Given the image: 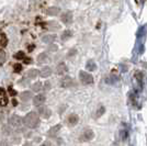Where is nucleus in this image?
Returning <instances> with one entry per match:
<instances>
[{
	"instance_id": "39",
	"label": "nucleus",
	"mask_w": 147,
	"mask_h": 146,
	"mask_svg": "<svg viewBox=\"0 0 147 146\" xmlns=\"http://www.w3.org/2000/svg\"><path fill=\"white\" fill-rule=\"evenodd\" d=\"M63 142H64V141L61 140V139H57V143H58V145H61Z\"/></svg>"
},
{
	"instance_id": "37",
	"label": "nucleus",
	"mask_w": 147,
	"mask_h": 146,
	"mask_svg": "<svg viewBox=\"0 0 147 146\" xmlns=\"http://www.w3.org/2000/svg\"><path fill=\"white\" fill-rule=\"evenodd\" d=\"M23 146H32V143L31 142H25L24 144H23Z\"/></svg>"
},
{
	"instance_id": "7",
	"label": "nucleus",
	"mask_w": 147,
	"mask_h": 146,
	"mask_svg": "<svg viewBox=\"0 0 147 146\" xmlns=\"http://www.w3.org/2000/svg\"><path fill=\"white\" fill-rule=\"evenodd\" d=\"M61 124H56L55 126L51 128L49 130V132H47V135H49V137H56L57 134L59 133V131H61Z\"/></svg>"
},
{
	"instance_id": "26",
	"label": "nucleus",
	"mask_w": 147,
	"mask_h": 146,
	"mask_svg": "<svg viewBox=\"0 0 147 146\" xmlns=\"http://www.w3.org/2000/svg\"><path fill=\"white\" fill-rule=\"evenodd\" d=\"M2 134H3L5 136L10 135V134H11V128H9L8 125H3V126H2Z\"/></svg>"
},
{
	"instance_id": "28",
	"label": "nucleus",
	"mask_w": 147,
	"mask_h": 146,
	"mask_svg": "<svg viewBox=\"0 0 147 146\" xmlns=\"http://www.w3.org/2000/svg\"><path fill=\"white\" fill-rule=\"evenodd\" d=\"M13 70H14V73H20L22 70V65L21 64H14L13 65Z\"/></svg>"
},
{
	"instance_id": "3",
	"label": "nucleus",
	"mask_w": 147,
	"mask_h": 146,
	"mask_svg": "<svg viewBox=\"0 0 147 146\" xmlns=\"http://www.w3.org/2000/svg\"><path fill=\"white\" fill-rule=\"evenodd\" d=\"M9 124L14 128H19L22 126L23 124V120L21 116H19L18 114H13L10 119H9Z\"/></svg>"
},
{
	"instance_id": "31",
	"label": "nucleus",
	"mask_w": 147,
	"mask_h": 146,
	"mask_svg": "<svg viewBox=\"0 0 147 146\" xmlns=\"http://www.w3.org/2000/svg\"><path fill=\"white\" fill-rule=\"evenodd\" d=\"M76 53H77V51H76V49H70V51H69V52H68V57H73L74 55H76Z\"/></svg>"
},
{
	"instance_id": "24",
	"label": "nucleus",
	"mask_w": 147,
	"mask_h": 146,
	"mask_svg": "<svg viewBox=\"0 0 147 146\" xmlns=\"http://www.w3.org/2000/svg\"><path fill=\"white\" fill-rule=\"evenodd\" d=\"M104 112H105V108H104V107H100L99 109H97L96 113H94V116H96V119H98V118H100V116H103Z\"/></svg>"
},
{
	"instance_id": "25",
	"label": "nucleus",
	"mask_w": 147,
	"mask_h": 146,
	"mask_svg": "<svg viewBox=\"0 0 147 146\" xmlns=\"http://www.w3.org/2000/svg\"><path fill=\"white\" fill-rule=\"evenodd\" d=\"M13 57H14L16 59H24L25 53L23 52V51H19V52H17L16 54L13 55Z\"/></svg>"
},
{
	"instance_id": "32",
	"label": "nucleus",
	"mask_w": 147,
	"mask_h": 146,
	"mask_svg": "<svg viewBox=\"0 0 147 146\" xmlns=\"http://www.w3.org/2000/svg\"><path fill=\"white\" fill-rule=\"evenodd\" d=\"M8 90H9V95H11V96H13V97L17 95V91L13 89L12 87H9V89H8Z\"/></svg>"
},
{
	"instance_id": "35",
	"label": "nucleus",
	"mask_w": 147,
	"mask_h": 146,
	"mask_svg": "<svg viewBox=\"0 0 147 146\" xmlns=\"http://www.w3.org/2000/svg\"><path fill=\"white\" fill-rule=\"evenodd\" d=\"M41 146H52V145H51V143H49V142H44V143L41 144Z\"/></svg>"
},
{
	"instance_id": "5",
	"label": "nucleus",
	"mask_w": 147,
	"mask_h": 146,
	"mask_svg": "<svg viewBox=\"0 0 147 146\" xmlns=\"http://www.w3.org/2000/svg\"><path fill=\"white\" fill-rule=\"evenodd\" d=\"M61 21L64 24H70L73 22V13L70 11H65L61 14Z\"/></svg>"
},
{
	"instance_id": "15",
	"label": "nucleus",
	"mask_w": 147,
	"mask_h": 146,
	"mask_svg": "<svg viewBox=\"0 0 147 146\" xmlns=\"http://www.w3.org/2000/svg\"><path fill=\"white\" fill-rule=\"evenodd\" d=\"M59 12H61V9L58 7H49V9H46V13L49 16H53V17L58 16Z\"/></svg>"
},
{
	"instance_id": "2",
	"label": "nucleus",
	"mask_w": 147,
	"mask_h": 146,
	"mask_svg": "<svg viewBox=\"0 0 147 146\" xmlns=\"http://www.w3.org/2000/svg\"><path fill=\"white\" fill-rule=\"evenodd\" d=\"M79 79H80V82L84 84V85H91L92 82H93V77H92L90 74L85 72V70L79 72Z\"/></svg>"
},
{
	"instance_id": "41",
	"label": "nucleus",
	"mask_w": 147,
	"mask_h": 146,
	"mask_svg": "<svg viewBox=\"0 0 147 146\" xmlns=\"http://www.w3.org/2000/svg\"><path fill=\"white\" fill-rule=\"evenodd\" d=\"M13 105H17V101H16V99H13Z\"/></svg>"
},
{
	"instance_id": "33",
	"label": "nucleus",
	"mask_w": 147,
	"mask_h": 146,
	"mask_svg": "<svg viewBox=\"0 0 147 146\" xmlns=\"http://www.w3.org/2000/svg\"><path fill=\"white\" fill-rule=\"evenodd\" d=\"M0 146H10V145H9V142L7 140H2L0 141Z\"/></svg>"
},
{
	"instance_id": "23",
	"label": "nucleus",
	"mask_w": 147,
	"mask_h": 146,
	"mask_svg": "<svg viewBox=\"0 0 147 146\" xmlns=\"http://www.w3.org/2000/svg\"><path fill=\"white\" fill-rule=\"evenodd\" d=\"M87 69L88 70H90V72H93V70H96V68H97V65H96V63L93 61H88L87 62Z\"/></svg>"
},
{
	"instance_id": "17",
	"label": "nucleus",
	"mask_w": 147,
	"mask_h": 146,
	"mask_svg": "<svg viewBox=\"0 0 147 146\" xmlns=\"http://www.w3.org/2000/svg\"><path fill=\"white\" fill-rule=\"evenodd\" d=\"M71 36H73V31L65 30L63 33H61V41H67L68 39H70Z\"/></svg>"
},
{
	"instance_id": "14",
	"label": "nucleus",
	"mask_w": 147,
	"mask_h": 146,
	"mask_svg": "<svg viewBox=\"0 0 147 146\" xmlns=\"http://www.w3.org/2000/svg\"><path fill=\"white\" fill-rule=\"evenodd\" d=\"M40 75V70L36 69V68H32V69H29L28 73H26V76L29 79H35L37 76Z\"/></svg>"
},
{
	"instance_id": "34",
	"label": "nucleus",
	"mask_w": 147,
	"mask_h": 146,
	"mask_svg": "<svg viewBox=\"0 0 147 146\" xmlns=\"http://www.w3.org/2000/svg\"><path fill=\"white\" fill-rule=\"evenodd\" d=\"M20 141H21V139H20V137H17V136H14V137H13V143H20Z\"/></svg>"
},
{
	"instance_id": "4",
	"label": "nucleus",
	"mask_w": 147,
	"mask_h": 146,
	"mask_svg": "<svg viewBox=\"0 0 147 146\" xmlns=\"http://www.w3.org/2000/svg\"><path fill=\"white\" fill-rule=\"evenodd\" d=\"M93 137H94V132L90 128H87L82 132L81 136H80V140L84 141V142H89V141L93 140Z\"/></svg>"
},
{
	"instance_id": "40",
	"label": "nucleus",
	"mask_w": 147,
	"mask_h": 146,
	"mask_svg": "<svg viewBox=\"0 0 147 146\" xmlns=\"http://www.w3.org/2000/svg\"><path fill=\"white\" fill-rule=\"evenodd\" d=\"M41 141V139L40 137H37V139H34V142H40Z\"/></svg>"
},
{
	"instance_id": "9",
	"label": "nucleus",
	"mask_w": 147,
	"mask_h": 146,
	"mask_svg": "<svg viewBox=\"0 0 147 146\" xmlns=\"http://www.w3.org/2000/svg\"><path fill=\"white\" fill-rule=\"evenodd\" d=\"M8 104V97H7V91L0 87V105H7Z\"/></svg>"
},
{
	"instance_id": "10",
	"label": "nucleus",
	"mask_w": 147,
	"mask_h": 146,
	"mask_svg": "<svg viewBox=\"0 0 147 146\" xmlns=\"http://www.w3.org/2000/svg\"><path fill=\"white\" fill-rule=\"evenodd\" d=\"M78 121H79V116H77V114H75V113L69 114L67 118V122L70 126H75L78 123Z\"/></svg>"
},
{
	"instance_id": "38",
	"label": "nucleus",
	"mask_w": 147,
	"mask_h": 146,
	"mask_svg": "<svg viewBox=\"0 0 147 146\" xmlns=\"http://www.w3.org/2000/svg\"><path fill=\"white\" fill-rule=\"evenodd\" d=\"M3 118H5V116H3V113L1 112V113H0V122L3 121Z\"/></svg>"
},
{
	"instance_id": "27",
	"label": "nucleus",
	"mask_w": 147,
	"mask_h": 146,
	"mask_svg": "<svg viewBox=\"0 0 147 146\" xmlns=\"http://www.w3.org/2000/svg\"><path fill=\"white\" fill-rule=\"evenodd\" d=\"M5 62H6V53H5L2 49H0V66H1Z\"/></svg>"
},
{
	"instance_id": "21",
	"label": "nucleus",
	"mask_w": 147,
	"mask_h": 146,
	"mask_svg": "<svg viewBox=\"0 0 147 146\" xmlns=\"http://www.w3.org/2000/svg\"><path fill=\"white\" fill-rule=\"evenodd\" d=\"M49 61V56L46 53H41V54L37 56V63L40 64H43V63H46Z\"/></svg>"
},
{
	"instance_id": "20",
	"label": "nucleus",
	"mask_w": 147,
	"mask_h": 146,
	"mask_svg": "<svg viewBox=\"0 0 147 146\" xmlns=\"http://www.w3.org/2000/svg\"><path fill=\"white\" fill-rule=\"evenodd\" d=\"M7 44H8V37L5 33H1L0 34V49L6 47Z\"/></svg>"
},
{
	"instance_id": "13",
	"label": "nucleus",
	"mask_w": 147,
	"mask_h": 146,
	"mask_svg": "<svg viewBox=\"0 0 147 146\" xmlns=\"http://www.w3.org/2000/svg\"><path fill=\"white\" fill-rule=\"evenodd\" d=\"M71 85H73V78H70L69 76H65L61 80V87H63V88H68Z\"/></svg>"
},
{
	"instance_id": "22",
	"label": "nucleus",
	"mask_w": 147,
	"mask_h": 146,
	"mask_svg": "<svg viewBox=\"0 0 147 146\" xmlns=\"http://www.w3.org/2000/svg\"><path fill=\"white\" fill-rule=\"evenodd\" d=\"M43 88V84L41 82V81H36L35 84H33L32 85V91H41V89Z\"/></svg>"
},
{
	"instance_id": "8",
	"label": "nucleus",
	"mask_w": 147,
	"mask_h": 146,
	"mask_svg": "<svg viewBox=\"0 0 147 146\" xmlns=\"http://www.w3.org/2000/svg\"><path fill=\"white\" fill-rule=\"evenodd\" d=\"M38 113H40V116L44 118V119H49L51 118V114H52V111L47 108V107H41L40 110H38Z\"/></svg>"
},
{
	"instance_id": "1",
	"label": "nucleus",
	"mask_w": 147,
	"mask_h": 146,
	"mask_svg": "<svg viewBox=\"0 0 147 146\" xmlns=\"http://www.w3.org/2000/svg\"><path fill=\"white\" fill-rule=\"evenodd\" d=\"M22 120H23V124L29 128H37L38 124H40V116H38V113H37V112H34V111L29 112Z\"/></svg>"
},
{
	"instance_id": "19",
	"label": "nucleus",
	"mask_w": 147,
	"mask_h": 146,
	"mask_svg": "<svg viewBox=\"0 0 147 146\" xmlns=\"http://www.w3.org/2000/svg\"><path fill=\"white\" fill-rule=\"evenodd\" d=\"M56 36L55 35H52V34H49V35H44L42 37V41L44 43H46V44H52V43L55 41Z\"/></svg>"
},
{
	"instance_id": "6",
	"label": "nucleus",
	"mask_w": 147,
	"mask_h": 146,
	"mask_svg": "<svg viewBox=\"0 0 147 146\" xmlns=\"http://www.w3.org/2000/svg\"><path fill=\"white\" fill-rule=\"evenodd\" d=\"M45 100H46L45 95L38 93V95H36L35 97L33 98V104H34L35 107H40V105H42V104L45 102Z\"/></svg>"
},
{
	"instance_id": "12",
	"label": "nucleus",
	"mask_w": 147,
	"mask_h": 146,
	"mask_svg": "<svg viewBox=\"0 0 147 146\" xmlns=\"http://www.w3.org/2000/svg\"><path fill=\"white\" fill-rule=\"evenodd\" d=\"M68 72V67L65 63H61L57 65V68H56V73L58 75H65V74Z\"/></svg>"
},
{
	"instance_id": "11",
	"label": "nucleus",
	"mask_w": 147,
	"mask_h": 146,
	"mask_svg": "<svg viewBox=\"0 0 147 146\" xmlns=\"http://www.w3.org/2000/svg\"><path fill=\"white\" fill-rule=\"evenodd\" d=\"M33 98V93L32 91H29V90H25V91H22L20 93V99L23 101V102H26Z\"/></svg>"
},
{
	"instance_id": "18",
	"label": "nucleus",
	"mask_w": 147,
	"mask_h": 146,
	"mask_svg": "<svg viewBox=\"0 0 147 146\" xmlns=\"http://www.w3.org/2000/svg\"><path fill=\"white\" fill-rule=\"evenodd\" d=\"M46 25H49L47 29L52 31H56L59 29V24L55 21H49V22H46Z\"/></svg>"
},
{
	"instance_id": "36",
	"label": "nucleus",
	"mask_w": 147,
	"mask_h": 146,
	"mask_svg": "<svg viewBox=\"0 0 147 146\" xmlns=\"http://www.w3.org/2000/svg\"><path fill=\"white\" fill-rule=\"evenodd\" d=\"M31 62H32V59H31V58H24V63H25V64H30Z\"/></svg>"
},
{
	"instance_id": "29",
	"label": "nucleus",
	"mask_w": 147,
	"mask_h": 146,
	"mask_svg": "<svg viewBox=\"0 0 147 146\" xmlns=\"http://www.w3.org/2000/svg\"><path fill=\"white\" fill-rule=\"evenodd\" d=\"M58 49V46L57 45H55V44H49V51H51V52H56Z\"/></svg>"
},
{
	"instance_id": "30",
	"label": "nucleus",
	"mask_w": 147,
	"mask_h": 146,
	"mask_svg": "<svg viewBox=\"0 0 147 146\" xmlns=\"http://www.w3.org/2000/svg\"><path fill=\"white\" fill-rule=\"evenodd\" d=\"M43 89L44 90H49V89H51V84H49V81H45V82H44Z\"/></svg>"
},
{
	"instance_id": "16",
	"label": "nucleus",
	"mask_w": 147,
	"mask_h": 146,
	"mask_svg": "<svg viewBox=\"0 0 147 146\" xmlns=\"http://www.w3.org/2000/svg\"><path fill=\"white\" fill-rule=\"evenodd\" d=\"M51 74H52V68L49 66H44L42 68V70H40V75L44 77V78H47L51 76Z\"/></svg>"
}]
</instances>
